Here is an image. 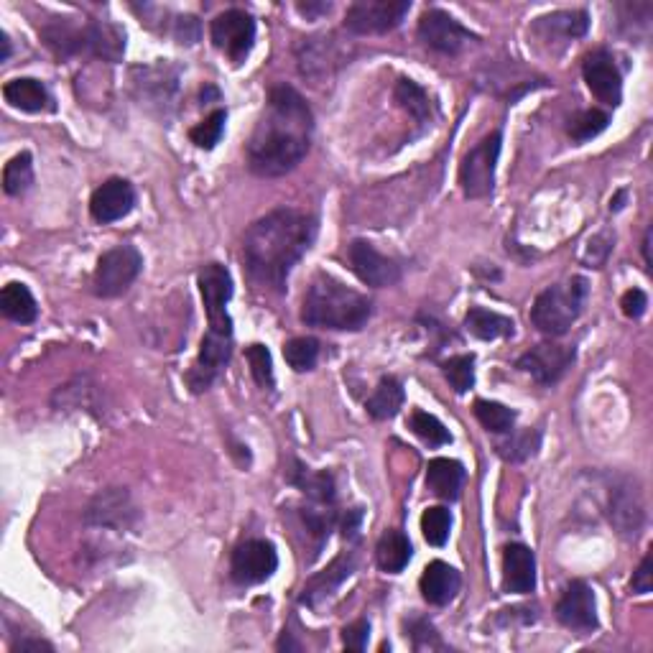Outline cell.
I'll return each mask as SVG.
<instances>
[{"label": "cell", "instance_id": "15", "mask_svg": "<svg viewBox=\"0 0 653 653\" xmlns=\"http://www.w3.org/2000/svg\"><path fill=\"white\" fill-rule=\"evenodd\" d=\"M136 518L138 511L125 488H108L97 493L85 513V521L100 529H128L136 523Z\"/></svg>", "mask_w": 653, "mask_h": 653}, {"label": "cell", "instance_id": "16", "mask_svg": "<svg viewBox=\"0 0 653 653\" xmlns=\"http://www.w3.org/2000/svg\"><path fill=\"white\" fill-rule=\"evenodd\" d=\"M582 74H585L590 92L600 103L613 105V108L620 105V100H623V77H620L613 54L605 52V49L587 54L585 64H582Z\"/></svg>", "mask_w": 653, "mask_h": 653}, {"label": "cell", "instance_id": "38", "mask_svg": "<svg viewBox=\"0 0 653 653\" xmlns=\"http://www.w3.org/2000/svg\"><path fill=\"white\" fill-rule=\"evenodd\" d=\"M610 123V115L602 113V110H582V113L574 115L567 125V133L572 136V141L585 143L592 141V138L600 136Z\"/></svg>", "mask_w": 653, "mask_h": 653}, {"label": "cell", "instance_id": "42", "mask_svg": "<svg viewBox=\"0 0 653 653\" xmlns=\"http://www.w3.org/2000/svg\"><path fill=\"white\" fill-rule=\"evenodd\" d=\"M225 120H228V113H225V110H215L210 118L194 125L192 131H189V138H192L194 146L205 148V151L215 148L217 143H220L222 133H225Z\"/></svg>", "mask_w": 653, "mask_h": 653}, {"label": "cell", "instance_id": "40", "mask_svg": "<svg viewBox=\"0 0 653 653\" xmlns=\"http://www.w3.org/2000/svg\"><path fill=\"white\" fill-rule=\"evenodd\" d=\"M421 531H424V539L432 546H444L449 539V531H452V513L442 506L426 508L424 516H421Z\"/></svg>", "mask_w": 653, "mask_h": 653}, {"label": "cell", "instance_id": "13", "mask_svg": "<svg viewBox=\"0 0 653 653\" xmlns=\"http://www.w3.org/2000/svg\"><path fill=\"white\" fill-rule=\"evenodd\" d=\"M419 36L429 49L442 54H457L470 41H477L460 21H455L449 13L439 11V8H429V11L421 13Z\"/></svg>", "mask_w": 653, "mask_h": 653}, {"label": "cell", "instance_id": "54", "mask_svg": "<svg viewBox=\"0 0 653 653\" xmlns=\"http://www.w3.org/2000/svg\"><path fill=\"white\" fill-rule=\"evenodd\" d=\"M623 199H625V192H618V197H615L613 202H610V210H620V207H623V205H620Z\"/></svg>", "mask_w": 653, "mask_h": 653}, {"label": "cell", "instance_id": "33", "mask_svg": "<svg viewBox=\"0 0 653 653\" xmlns=\"http://www.w3.org/2000/svg\"><path fill=\"white\" fill-rule=\"evenodd\" d=\"M31 184H34V161H31V154L23 151V154L13 156L3 169V189L11 197H21L29 192Z\"/></svg>", "mask_w": 653, "mask_h": 653}, {"label": "cell", "instance_id": "30", "mask_svg": "<svg viewBox=\"0 0 653 653\" xmlns=\"http://www.w3.org/2000/svg\"><path fill=\"white\" fill-rule=\"evenodd\" d=\"M536 31L551 39V36H564V39H580L590 29V16L585 11H559L551 16L536 18Z\"/></svg>", "mask_w": 653, "mask_h": 653}, {"label": "cell", "instance_id": "43", "mask_svg": "<svg viewBox=\"0 0 653 653\" xmlns=\"http://www.w3.org/2000/svg\"><path fill=\"white\" fill-rule=\"evenodd\" d=\"M245 358H248L250 373H253V378H256L258 386L266 388V391H271L273 383H276V378H273L271 353H268L263 345H250L248 350H245Z\"/></svg>", "mask_w": 653, "mask_h": 653}, {"label": "cell", "instance_id": "7", "mask_svg": "<svg viewBox=\"0 0 653 653\" xmlns=\"http://www.w3.org/2000/svg\"><path fill=\"white\" fill-rule=\"evenodd\" d=\"M409 0H360L345 13V29L353 34H388L409 16Z\"/></svg>", "mask_w": 653, "mask_h": 653}, {"label": "cell", "instance_id": "22", "mask_svg": "<svg viewBox=\"0 0 653 653\" xmlns=\"http://www.w3.org/2000/svg\"><path fill=\"white\" fill-rule=\"evenodd\" d=\"M460 585V572H457L455 567H449L447 562H432L424 569L419 580L424 600L429 602V605H437V608L455 600L457 592H460Z\"/></svg>", "mask_w": 653, "mask_h": 653}, {"label": "cell", "instance_id": "32", "mask_svg": "<svg viewBox=\"0 0 653 653\" xmlns=\"http://www.w3.org/2000/svg\"><path fill=\"white\" fill-rule=\"evenodd\" d=\"M350 572H353V559H337L330 569H324V574L314 577V580L304 587L301 602H304V605H317L322 597H327L335 587H340V582L345 580V577H350Z\"/></svg>", "mask_w": 653, "mask_h": 653}, {"label": "cell", "instance_id": "11", "mask_svg": "<svg viewBox=\"0 0 653 653\" xmlns=\"http://www.w3.org/2000/svg\"><path fill=\"white\" fill-rule=\"evenodd\" d=\"M233 355V335H222V332H207L199 345V355L194 365L187 373V383L194 393H202L220 378L225 365L230 363Z\"/></svg>", "mask_w": 653, "mask_h": 653}, {"label": "cell", "instance_id": "18", "mask_svg": "<svg viewBox=\"0 0 653 653\" xmlns=\"http://www.w3.org/2000/svg\"><path fill=\"white\" fill-rule=\"evenodd\" d=\"M133 207H136V189H133V184L128 182V179L118 177L100 184V187L92 192L90 199L92 217H95L97 222H103V225L123 220V217L131 215Z\"/></svg>", "mask_w": 653, "mask_h": 653}, {"label": "cell", "instance_id": "9", "mask_svg": "<svg viewBox=\"0 0 653 653\" xmlns=\"http://www.w3.org/2000/svg\"><path fill=\"white\" fill-rule=\"evenodd\" d=\"M212 41L220 52L228 54V59L233 64L245 62V57L250 54L253 44H256V21L248 11L240 8H230V11L220 13L212 21Z\"/></svg>", "mask_w": 653, "mask_h": 653}, {"label": "cell", "instance_id": "5", "mask_svg": "<svg viewBox=\"0 0 653 653\" xmlns=\"http://www.w3.org/2000/svg\"><path fill=\"white\" fill-rule=\"evenodd\" d=\"M500 143L503 133L493 131L470 148L460 164V187L467 199H485L493 194L495 187V169H498Z\"/></svg>", "mask_w": 653, "mask_h": 653}, {"label": "cell", "instance_id": "28", "mask_svg": "<svg viewBox=\"0 0 653 653\" xmlns=\"http://www.w3.org/2000/svg\"><path fill=\"white\" fill-rule=\"evenodd\" d=\"M404 401H406L404 383L398 381V378H393V375H386V378H381V383H378L373 396L368 398L365 409H368V414L373 416L375 421H386V419H393V416L401 411Z\"/></svg>", "mask_w": 653, "mask_h": 653}, {"label": "cell", "instance_id": "41", "mask_svg": "<svg viewBox=\"0 0 653 653\" xmlns=\"http://www.w3.org/2000/svg\"><path fill=\"white\" fill-rule=\"evenodd\" d=\"M444 378L457 393H467L475 386V358L472 355H455L442 365Z\"/></svg>", "mask_w": 653, "mask_h": 653}, {"label": "cell", "instance_id": "3", "mask_svg": "<svg viewBox=\"0 0 653 653\" xmlns=\"http://www.w3.org/2000/svg\"><path fill=\"white\" fill-rule=\"evenodd\" d=\"M373 314V301L350 289L330 273H317L301 304V319L309 327L337 332H358Z\"/></svg>", "mask_w": 653, "mask_h": 653}, {"label": "cell", "instance_id": "23", "mask_svg": "<svg viewBox=\"0 0 653 653\" xmlns=\"http://www.w3.org/2000/svg\"><path fill=\"white\" fill-rule=\"evenodd\" d=\"M3 97L11 108L23 110V113H44L52 110V95L46 90L44 82L34 77H18L3 87Z\"/></svg>", "mask_w": 653, "mask_h": 653}, {"label": "cell", "instance_id": "46", "mask_svg": "<svg viewBox=\"0 0 653 653\" xmlns=\"http://www.w3.org/2000/svg\"><path fill=\"white\" fill-rule=\"evenodd\" d=\"M653 587V559L651 554H646L641 562V567H638V572L633 574V582H631V590L636 592V595H648Z\"/></svg>", "mask_w": 653, "mask_h": 653}, {"label": "cell", "instance_id": "44", "mask_svg": "<svg viewBox=\"0 0 653 653\" xmlns=\"http://www.w3.org/2000/svg\"><path fill=\"white\" fill-rule=\"evenodd\" d=\"M370 638V623L368 620H355L353 625H347L345 631H342V641L350 651H365Z\"/></svg>", "mask_w": 653, "mask_h": 653}, {"label": "cell", "instance_id": "29", "mask_svg": "<svg viewBox=\"0 0 653 653\" xmlns=\"http://www.w3.org/2000/svg\"><path fill=\"white\" fill-rule=\"evenodd\" d=\"M0 312L18 324H31L39 317L34 294L29 291V286L18 284V281H11L0 291Z\"/></svg>", "mask_w": 653, "mask_h": 653}, {"label": "cell", "instance_id": "25", "mask_svg": "<svg viewBox=\"0 0 653 653\" xmlns=\"http://www.w3.org/2000/svg\"><path fill=\"white\" fill-rule=\"evenodd\" d=\"M125 52V34L113 23L92 21L87 23V54L103 59V62H118Z\"/></svg>", "mask_w": 653, "mask_h": 653}, {"label": "cell", "instance_id": "31", "mask_svg": "<svg viewBox=\"0 0 653 653\" xmlns=\"http://www.w3.org/2000/svg\"><path fill=\"white\" fill-rule=\"evenodd\" d=\"M289 480L301 493L307 495L312 503H327V506L335 503V477H332L330 472H314L296 462V470L291 472Z\"/></svg>", "mask_w": 653, "mask_h": 653}, {"label": "cell", "instance_id": "12", "mask_svg": "<svg viewBox=\"0 0 653 653\" xmlns=\"http://www.w3.org/2000/svg\"><path fill=\"white\" fill-rule=\"evenodd\" d=\"M347 261L363 284L383 289L401 281V266L393 258L383 256L381 250H375L368 240H353L347 248Z\"/></svg>", "mask_w": 653, "mask_h": 653}, {"label": "cell", "instance_id": "45", "mask_svg": "<svg viewBox=\"0 0 653 653\" xmlns=\"http://www.w3.org/2000/svg\"><path fill=\"white\" fill-rule=\"evenodd\" d=\"M620 309H623V314L628 319H641L648 309L646 291H641V289L625 291L623 299H620Z\"/></svg>", "mask_w": 653, "mask_h": 653}, {"label": "cell", "instance_id": "49", "mask_svg": "<svg viewBox=\"0 0 653 653\" xmlns=\"http://www.w3.org/2000/svg\"><path fill=\"white\" fill-rule=\"evenodd\" d=\"M360 518H363V513L360 511H350L345 518H342V529H345V536H350V539H355V536H358Z\"/></svg>", "mask_w": 653, "mask_h": 653}, {"label": "cell", "instance_id": "20", "mask_svg": "<svg viewBox=\"0 0 653 653\" xmlns=\"http://www.w3.org/2000/svg\"><path fill=\"white\" fill-rule=\"evenodd\" d=\"M503 587L513 595H529L536 587V557L529 546L508 544L503 551Z\"/></svg>", "mask_w": 653, "mask_h": 653}, {"label": "cell", "instance_id": "27", "mask_svg": "<svg viewBox=\"0 0 653 653\" xmlns=\"http://www.w3.org/2000/svg\"><path fill=\"white\" fill-rule=\"evenodd\" d=\"M414 557V549H411L409 536L401 534V531H386L375 546V559H378V567L388 574L404 572L406 564Z\"/></svg>", "mask_w": 653, "mask_h": 653}, {"label": "cell", "instance_id": "48", "mask_svg": "<svg viewBox=\"0 0 653 653\" xmlns=\"http://www.w3.org/2000/svg\"><path fill=\"white\" fill-rule=\"evenodd\" d=\"M11 651L13 653H18V651H21V653H29V651H34V653H41V651L54 653V646H52V643L41 641V638H23V641L13 643Z\"/></svg>", "mask_w": 653, "mask_h": 653}, {"label": "cell", "instance_id": "1", "mask_svg": "<svg viewBox=\"0 0 653 653\" xmlns=\"http://www.w3.org/2000/svg\"><path fill=\"white\" fill-rule=\"evenodd\" d=\"M314 118L307 100L289 85H276L248 141V166L258 177H284L304 161Z\"/></svg>", "mask_w": 653, "mask_h": 653}, {"label": "cell", "instance_id": "21", "mask_svg": "<svg viewBox=\"0 0 653 653\" xmlns=\"http://www.w3.org/2000/svg\"><path fill=\"white\" fill-rule=\"evenodd\" d=\"M41 39L57 57L69 59L87 54V23H74L72 18H54L41 29Z\"/></svg>", "mask_w": 653, "mask_h": 653}, {"label": "cell", "instance_id": "51", "mask_svg": "<svg viewBox=\"0 0 653 653\" xmlns=\"http://www.w3.org/2000/svg\"><path fill=\"white\" fill-rule=\"evenodd\" d=\"M276 648H279V651H301L299 643H296L294 638H291V633H286V631H284V636H281L279 646Z\"/></svg>", "mask_w": 653, "mask_h": 653}, {"label": "cell", "instance_id": "26", "mask_svg": "<svg viewBox=\"0 0 653 653\" xmlns=\"http://www.w3.org/2000/svg\"><path fill=\"white\" fill-rule=\"evenodd\" d=\"M465 327L472 337L477 340H500V337H513L516 324L511 317H503L498 312H490L483 307H472L465 317Z\"/></svg>", "mask_w": 653, "mask_h": 653}, {"label": "cell", "instance_id": "19", "mask_svg": "<svg viewBox=\"0 0 653 653\" xmlns=\"http://www.w3.org/2000/svg\"><path fill=\"white\" fill-rule=\"evenodd\" d=\"M610 523L623 536H638L643 526V500L631 480L613 485L610 490Z\"/></svg>", "mask_w": 653, "mask_h": 653}, {"label": "cell", "instance_id": "36", "mask_svg": "<svg viewBox=\"0 0 653 653\" xmlns=\"http://www.w3.org/2000/svg\"><path fill=\"white\" fill-rule=\"evenodd\" d=\"M409 426L411 432L419 439H424L429 447H444V444L452 442V434H449L447 426H444L437 416L426 414V411L416 409L414 414L409 416Z\"/></svg>", "mask_w": 653, "mask_h": 653}, {"label": "cell", "instance_id": "2", "mask_svg": "<svg viewBox=\"0 0 653 653\" xmlns=\"http://www.w3.org/2000/svg\"><path fill=\"white\" fill-rule=\"evenodd\" d=\"M317 238V220L309 212L279 207L256 220L243 240L248 276L263 289L284 291L289 273Z\"/></svg>", "mask_w": 653, "mask_h": 653}, {"label": "cell", "instance_id": "24", "mask_svg": "<svg viewBox=\"0 0 653 653\" xmlns=\"http://www.w3.org/2000/svg\"><path fill=\"white\" fill-rule=\"evenodd\" d=\"M426 485L437 498L457 500L462 485H465V467L449 457H437L426 467Z\"/></svg>", "mask_w": 653, "mask_h": 653}, {"label": "cell", "instance_id": "39", "mask_svg": "<svg viewBox=\"0 0 653 653\" xmlns=\"http://www.w3.org/2000/svg\"><path fill=\"white\" fill-rule=\"evenodd\" d=\"M284 358L296 373H307L319 360V342L314 337H294L284 345Z\"/></svg>", "mask_w": 653, "mask_h": 653}, {"label": "cell", "instance_id": "50", "mask_svg": "<svg viewBox=\"0 0 653 653\" xmlns=\"http://www.w3.org/2000/svg\"><path fill=\"white\" fill-rule=\"evenodd\" d=\"M299 13H304V16H324V13L332 11V3H299Z\"/></svg>", "mask_w": 653, "mask_h": 653}, {"label": "cell", "instance_id": "53", "mask_svg": "<svg viewBox=\"0 0 653 653\" xmlns=\"http://www.w3.org/2000/svg\"><path fill=\"white\" fill-rule=\"evenodd\" d=\"M0 41H3V54H0V62H8V57H11V41H8L6 34H0Z\"/></svg>", "mask_w": 653, "mask_h": 653}, {"label": "cell", "instance_id": "34", "mask_svg": "<svg viewBox=\"0 0 653 653\" xmlns=\"http://www.w3.org/2000/svg\"><path fill=\"white\" fill-rule=\"evenodd\" d=\"M393 97H396V103L416 118L419 123H426L429 115H432V103H429V95H426L424 87H419L416 82L411 80H401L393 90Z\"/></svg>", "mask_w": 653, "mask_h": 653}, {"label": "cell", "instance_id": "37", "mask_svg": "<svg viewBox=\"0 0 653 653\" xmlns=\"http://www.w3.org/2000/svg\"><path fill=\"white\" fill-rule=\"evenodd\" d=\"M511 437L503 439V442H498V455L503 457L506 462H526L529 457L536 455V449H539V442H541V434L539 432H531V429H526V432L521 434H513L508 432Z\"/></svg>", "mask_w": 653, "mask_h": 653}, {"label": "cell", "instance_id": "35", "mask_svg": "<svg viewBox=\"0 0 653 653\" xmlns=\"http://www.w3.org/2000/svg\"><path fill=\"white\" fill-rule=\"evenodd\" d=\"M475 416L493 434L513 432V424H516V411L503 404H495V401H485V398L475 401Z\"/></svg>", "mask_w": 653, "mask_h": 653}, {"label": "cell", "instance_id": "14", "mask_svg": "<svg viewBox=\"0 0 653 653\" xmlns=\"http://www.w3.org/2000/svg\"><path fill=\"white\" fill-rule=\"evenodd\" d=\"M574 347L554 345V342H541L531 347L529 353L518 358V368L529 373L541 386H554V383L572 368Z\"/></svg>", "mask_w": 653, "mask_h": 653}, {"label": "cell", "instance_id": "4", "mask_svg": "<svg viewBox=\"0 0 653 653\" xmlns=\"http://www.w3.org/2000/svg\"><path fill=\"white\" fill-rule=\"evenodd\" d=\"M587 291H590V286L582 276H572L564 284L541 291L531 307V322L536 330L544 332L546 337L567 335L569 327L577 322V317L585 309Z\"/></svg>", "mask_w": 653, "mask_h": 653}, {"label": "cell", "instance_id": "47", "mask_svg": "<svg viewBox=\"0 0 653 653\" xmlns=\"http://www.w3.org/2000/svg\"><path fill=\"white\" fill-rule=\"evenodd\" d=\"M174 36H177L179 44H194L199 39V21L194 16H182L174 26Z\"/></svg>", "mask_w": 653, "mask_h": 653}, {"label": "cell", "instance_id": "8", "mask_svg": "<svg viewBox=\"0 0 653 653\" xmlns=\"http://www.w3.org/2000/svg\"><path fill=\"white\" fill-rule=\"evenodd\" d=\"M199 291H202V301H205L207 322H210L212 332H222V335H233V319L228 314V301L233 296V279L230 271L220 263H207L197 276Z\"/></svg>", "mask_w": 653, "mask_h": 653}, {"label": "cell", "instance_id": "10", "mask_svg": "<svg viewBox=\"0 0 653 653\" xmlns=\"http://www.w3.org/2000/svg\"><path fill=\"white\" fill-rule=\"evenodd\" d=\"M279 567L276 546L266 539H248L235 546L230 572L238 585H261Z\"/></svg>", "mask_w": 653, "mask_h": 653}, {"label": "cell", "instance_id": "52", "mask_svg": "<svg viewBox=\"0 0 653 653\" xmlns=\"http://www.w3.org/2000/svg\"><path fill=\"white\" fill-rule=\"evenodd\" d=\"M643 261H646V268H651V230H646V238H643Z\"/></svg>", "mask_w": 653, "mask_h": 653}, {"label": "cell", "instance_id": "6", "mask_svg": "<svg viewBox=\"0 0 653 653\" xmlns=\"http://www.w3.org/2000/svg\"><path fill=\"white\" fill-rule=\"evenodd\" d=\"M143 256L133 245H118V248L108 250L100 256L92 276V286L95 294L103 299H115V296L125 294L131 289L133 281L141 276Z\"/></svg>", "mask_w": 653, "mask_h": 653}, {"label": "cell", "instance_id": "17", "mask_svg": "<svg viewBox=\"0 0 653 653\" xmlns=\"http://www.w3.org/2000/svg\"><path fill=\"white\" fill-rule=\"evenodd\" d=\"M557 618L564 628H572L577 633H592L597 628V605L595 592L590 585L574 580L562 592L557 602Z\"/></svg>", "mask_w": 653, "mask_h": 653}]
</instances>
